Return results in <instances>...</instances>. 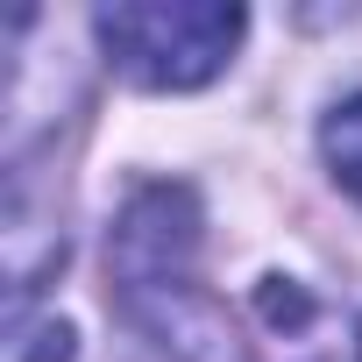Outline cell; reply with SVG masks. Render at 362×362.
I'll return each mask as SVG.
<instances>
[{"label": "cell", "mask_w": 362, "mask_h": 362, "mask_svg": "<svg viewBox=\"0 0 362 362\" xmlns=\"http://www.w3.org/2000/svg\"><path fill=\"white\" fill-rule=\"evenodd\" d=\"M93 29H100L114 71H128L135 86H156V93H185L228 64L249 15L221 8V0H114V8L93 15Z\"/></svg>", "instance_id": "6da1fadb"}, {"label": "cell", "mask_w": 362, "mask_h": 362, "mask_svg": "<svg viewBox=\"0 0 362 362\" xmlns=\"http://www.w3.org/2000/svg\"><path fill=\"white\" fill-rule=\"evenodd\" d=\"M320 149H327V163H334V177L362 199V93L355 100H341L334 107V121H327V135H320Z\"/></svg>", "instance_id": "3957f363"}, {"label": "cell", "mask_w": 362, "mask_h": 362, "mask_svg": "<svg viewBox=\"0 0 362 362\" xmlns=\"http://www.w3.org/2000/svg\"><path fill=\"white\" fill-rule=\"evenodd\" d=\"M199 242V214L185 185H149L128 199L121 228H114V270L128 291H170V277H185Z\"/></svg>", "instance_id": "7a4b0ae2"}]
</instances>
